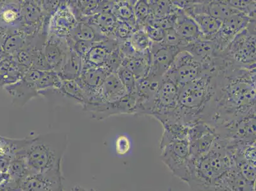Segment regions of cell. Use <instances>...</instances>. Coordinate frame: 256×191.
I'll use <instances>...</instances> for the list:
<instances>
[{"label":"cell","instance_id":"1","mask_svg":"<svg viewBox=\"0 0 256 191\" xmlns=\"http://www.w3.org/2000/svg\"><path fill=\"white\" fill-rule=\"evenodd\" d=\"M218 86L216 66L178 88V110L188 128L199 122L212 124L217 112Z\"/></svg>","mask_w":256,"mask_h":191},{"label":"cell","instance_id":"2","mask_svg":"<svg viewBox=\"0 0 256 191\" xmlns=\"http://www.w3.org/2000/svg\"><path fill=\"white\" fill-rule=\"evenodd\" d=\"M68 142V134L64 132L38 134L18 154L24 158L32 174L62 170V160Z\"/></svg>","mask_w":256,"mask_h":191},{"label":"cell","instance_id":"3","mask_svg":"<svg viewBox=\"0 0 256 191\" xmlns=\"http://www.w3.org/2000/svg\"><path fill=\"white\" fill-rule=\"evenodd\" d=\"M160 148L162 162L174 176L187 182L192 158L188 136L164 130Z\"/></svg>","mask_w":256,"mask_h":191},{"label":"cell","instance_id":"4","mask_svg":"<svg viewBox=\"0 0 256 191\" xmlns=\"http://www.w3.org/2000/svg\"><path fill=\"white\" fill-rule=\"evenodd\" d=\"M220 55L232 64L248 68H256V20H250Z\"/></svg>","mask_w":256,"mask_h":191},{"label":"cell","instance_id":"5","mask_svg":"<svg viewBox=\"0 0 256 191\" xmlns=\"http://www.w3.org/2000/svg\"><path fill=\"white\" fill-rule=\"evenodd\" d=\"M208 70L192 54L183 50L174 57L168 70L164 76L174 82L178 88L203 76Z\"/></svg>","mask_w":256,"mask_h":191},{"label":"cell","instance_id":"6","mask_svg":"<svg viewBox=\"0 0 256 191\" xmlns=\"http://www.w3.org/2000/svg\"><path fill=\"white\" fill-rule=\"evenodd\" d=\"M136 104L137 94H128L114 102L86 104L83 109L92 113L93 118L100 120L121 114H136Z\"/></svg>","mask_w":256,"mask_h":191},{"label":"cell","instance_id":"7","mask_svg":"<svg viewBox=\"0 0 256 191\" xmlns=\"http://www.w3.org/2000/svg\"><path fill=\"white\" fill-rule=\"evenodd\" d=\"M13 182L14 191H64L62 170L30 174Z\"/></svg>","mask_w":256,"mask_h":191},{"label":"cell","instance_id":"8","mask_svg":"<svg viewBox=\"0 0 256 191\" xmlns=\"http://www.w3.org/2000/svg\"><path fill=\"white\" fill-rule=\"evenodd\" d=\"M180 51V48L178 46L153 42L151 46L150 70L146 76L156 78H162Z\"/></svg>","mask_w":256,"mask_h":191},{"label":"cell","instance_id":"9","mask_svg":"<svg viewBox=\"0 0 256 191\" xmlns=\"http://www.w3.org/2000/svg\"><path fill=\"white\" fill-rule=\"evenodd\" d=\"M244 13L240 12L231 16L222 22L218 34L210 39L215 43L218 50L222 52L234 37L243 30L251 20Z\"/></svg>","mask_w":256,"mask_h":191},{"label":"cell","instance_id":"10","mask_svg":"<svg viewBox=\"0 0 256 191\" xmlns=\"http://www.w3.org/2000/svg\"><path fill=\"white\" fill-rule=\"evenodd\" d=\"M71 50L66 38L50 36L44 45V54L51 70L59 73L70 51Z\"/></svg>","mask_w":256,"mask_h":191},{"label":"cell","instance_id":"11","mask_svg":"<svg viewBox=\"0 0 256 191\" xmlns=\"http://www.w3.org/2000/svg\"><path fill=\"white\" fill-rule=\"evenodd\" d=\"M255 183L242 174L235 164L214 183L208 191H256Z\"/></svg>","mask_w":256,"mask_h":191},{"label":"cell","instance_id":"12","mask_svg":"<svg viewBox=\"0 0 256 191\" xmlns=\"http://www.w3.org/2000/svg\"><path fill=\"white\" fill-rule=\"evenodd\" d=\"M173 28L179 38L184 43L185 46L192 42L204 38L194 20L182 9L178 8L174 12Z\"/></svg>","mask_w":256,"mask_h":191},{"label":"cell","instance_id":"13","mask_svg":"<svg viewBox=\"0 0 256 191\" xmlns=\"http://www.w3.org/2000/svg\"><path fill=\"white\" fill-rule=\"evenodd\" d=\"M78 24L75 16L68 6H62L51 18L50 36L68 38Z\"/></svg>","mask_w":256,"mask_h":191},{"label":"cell","instance_id":"14","mask_svg":"<svg viewBox=\"0 0 256 191\" xmlns=\"http://www.w3.org/2000/svg\"><path fill=\"white\" fill-rule=\"evenodd\" d=\"M104 40L93 44L89 52L83 58V68H106L111 53L117 50L115 44Z\"/></svg>","mask_w":256,"mask_h":191},{"label":"cell","instance_id":"15","mask_svg":"<svg viewBox=\"0 0 256 191\" xmlns=\"http://www.w3.org/2000/svg\"><path fill=\"white\" fill-rule=\"evenodd\" d=\"M6 90L12 96L14 104L20 107L39 95L36 84L25 74L17 82L8 86Z\"/></svg>","mask_w":256,"mask_h":191},{"label":"cell","instance_id":"16","mask_svg":"<svg viewBox=\"0 0 256 191\" xmlns=\"http://www.w3.org/2000/svg\"><path fill=\"white\" fill-rule=\"evenodd\" d=\"M100 93L102 102L118 101L128 94L116 72H112L107 76Z\"/></svg>","mask_w":256,"mask_h":191},{"label":"cell","instance_id":"17","mask_svg":"<svg viewBox=\"0 0 256 191\" xmlns=\"http://www.w3.org/2000/svg\"><path fill=\"white\" fill-rule=\"evenodd\" d=\"M82 70V58L71 50L58 74L62 80H76L80 78Z\"/></svg>","mask_w":256,"mask_h":191},{"label":"cell","instance_id":"18","mask_svg":"<svg viewBox=\"0 0 256 191\" xmlns=\"http://www.w3.org/2000/svg\"><path fill=\"white\" fill-rule=\"evenodd\" d=\"M194 20L203 34L204 38L210 40L218 34L222 22L204 13L188 14Z\"/></svg>","mask_w":256,"mask_h":191},{"label":"cell","instance_id":"19","mask_svg":"<svg viewBox=\"0 0 256 191\" xmlns=\"http://www.w3.org/2000/svg\"><path fill=\"white\" fill-rule=\"evenodd\" d=\"M34 137L15 139L0 136V154L16 156L30 145Z\"/></svg>","mask_w":256,"mask_h":191},{"label":"cell","instance_id":"20","mask_svg":"<svg viewBox=\"0 0 256 191\" xmlns=\"http://www.w3.org/2000/svg\"><path fill=\"white\" fill-rule=\"evenodd\" d=\"M104 36L98 34L96 30L86 22H79L76 24L75 29L72 32L70 38L74 40L90 42H100L104 40Z\"/></svg>","mask_w":256,"mask_h":191},{"label":"cell","instance_id":"21","mask_svg":"<svg viewBox=\"0 0 256 191\" xmlns=\"http://www.w3.org/2000/svg\"><path fill=\"white\" fill-rule=\"evenodd\" d=\"M58 92L69 99L75 100L82 106L88 103L85 92L76 80H62V86Z\"/></svg>","mask_w":256,"mask_h":191},{"label":"cell","instance_id":"22","mask_svg":"<svg viewBox=\"0 0 256 191\" xmlns=\"http://www.w3.org/2000/svg\"><path fill=\"white\" fill-rule=\"evenodd\" d=\"M8 174L11 180L20 181L32 174L26 164L24 158L20 154L14 156L9 167Z\"/></svg>","mask_w":256,"mask_h":191},{"label":"cell","instance_id":"23","mask_svg":"<svg viewBox=\"0 0 256 191\" xmlns=\"http://www.w3.org/2000/svg\"><path fill=\"white\" fill-rule=\"evenodd\" d=\"M134 6H130L128 2H121L120 3H116L112 8V14L116 18H120L121 22L132 25V22H134L136 20Z\"/></svg>","mask_w":256,"mask_h":191},{"label":"cell","instance_id":"24","mask_svg":"<svg viewBox=\"0 0 256 191\" xmlns=\"http://www.w3.org/2000/svg\"><path fill=\"white\" fill-rule=\"evenodd\" d=\"M116 73L120 81L122 82L128 94H136L137 80L131 70L121 65Z\"/></svg>","mask_w":256,"mask_h":191},{"label":"cell","instance_id":"25","mask_svg":"<svg viewBox=\"0 0 256 191\" xmlns=\"http://www.w3.org/2000/svg\"><path fill=\"white\" fill-rule=\"evenodd\" d=\"M94 20V24L102 32H113L118 22L113 14L108 12L100 14L96 16Z\"/></svg>","mask_w":256,"mask_h":191},{"label":"cell","instance_id":"26","mask_svg":"<svg viewBox=\"0 0 256 191\" xmlns=\"http://www.w3.org/2000/svg\"><path fill=\"white\" fill-rule=\"evenodd\" d=\"M131 44L132 50L143 52L150 46V38L146 32L140 30L132 34Z\"/></svg>","mask_w":256,"mask_h":191},{"label":"cell","instance_id":"27","mask_svg":"<svg viewBox=\"0 0 256 191\" xmlns=\"http://www.w3.org/2000/svg\"><path fill=\"white\" fill-rule=\"evenodd\" d=\"M134 10L137 22H144L150 14V6L145 2H137L134 6Z\"/></svg>","mask_w":256,"mask_h":191},{"label":"cell","instance_id":"28","mask_svg":"<svg viewBox=\"0 0 256 191\" xmlns=\"http://www.w3.org/2000/svg\"><path fill=\"white\" fill-rule=\"evenodd\" d=\"M131 148V143L129 138L125 135H120L116 142V152L120 156L126 154Z\"/></svg>","mask_w":256,"mask_h":191},{"label":"cell","instance_id":"29","mask_svg":"<svg viewBox=\"0 0 256 191\" xmlns=\"http://www.w3.org/2000/svg\"><path fill=\"white\" fill-rule=\"evenodd\" d=\"M14 156L0 154V172L8 174L12 160Z\"/></svg>","mask_w":256,"mask_h":191},{"label":"cell","instance_id":"30","mask_svg":"<svg viewBox=\"0 0 256 191\" xmlns=\"http://www.w3.org/2000/svg\"><path fill=\"white\" fill-rule=\"evenodd\" d=\"M9 180H10V176L8 174L0 172V187L8 183Z\"/></svg>","mask_w":256,"mask_h":191},{"label":"cell","instance_id":"31","mask_svg":"<svg viewBox=\"0 0 256 191\" xmlns=\"http://www.w3.org/2000/svg\"><path fill=\"white\" fill-rule=\"evenodd\" d=\"M72 191H96L94 188H86L83 187H81L80 186H76L72 188Z\"/></svg>","mask_w":256,"mask_h":191},{"label":"cell","instance_id":"32","mask_svg":"<svg viewBox=\"0 0 256 191\" xmlns=\"http://www.w3.org/2000/svg\"><path fill=\"white\" fill-rule=\"evenodd\" d=\"M170 191H171V190H170Z\"/></svg>","mask_w":256,"mask_h":191}]
</instances>
